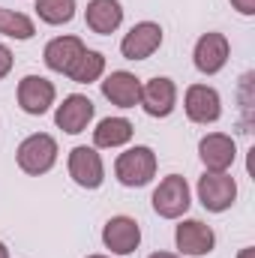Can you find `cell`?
I'll use <instances>...</instances> for the list:
<instances>
[{
  "label": "cell",
  "mask_w": 255,
  "mask_h": 258,
  "mask_svg": "<svg viewBox=\"0 0 255 258\" xmlns=\"http://www.w3.org/2000/svg\"><path fill=\"white\" fill-rule=\"evenodd\" d=\"M156 168H159V159H156L153 147H147V144L126 147V150L114 159V177H117V183L126 186V189H141V186H147V183L156 177Z\"/></svg>",
  "instance_id": "cell-1"
},
{
  "label": "cell",
  "mask_w": 255,
  "mask_h": 258,
  "mask_svg": "<svg viewBox=\"0 0 255 258\" xmlns=\"http://www.w3.org/2000/svg\"><path fill=\"white\" fill-rule=\"evenodd\" d=\"M57 153H60V147H57V138H54V135H48V132H33V135H27V138L18 144L15 162H18V168H21L24 174L39 177V174H48V171L57 165Z\"/></svg>",
  "instance_id": "cell-2"
},
{
  "label": "cell",
  "mask_w": 255,
  "mask_h": 258,
  "mask_svg": "<svg viewBox=\"0 0 255 258\" xmlns=\"http://www.w3.org/2000/svg\"><path fill=\"white\" fill-rule=\"evenodd\" d=\"M150 204H153L156 216H162V219H183L192 204V189L186 183V177L165 174L150 195Z\"/></svg>",
  "instance_id": "cell-3"
},
{
  "label": "cell",
  "mask_w": 255,
  "mask_h": 258,
  "mask_svg": "<svg viewBox=\"0 0 255 258\" xmlns=\"http://www.w3.org/2000/svg\"><path fill=\"white\" fill-rule=\"evenodd\" d=\"M195 192L207 213H225L237 201V180L228 171H204L198 177Z\"/></svg>",
  "instance_id": "cell-4"
},
{
  "label": "cell",
  "mask_w": 255,
  "mask_h": 258,
  "mask_svg": "<svg viewBox=\"0 0 255 258\" xmlns=\"http://www.w3.org/2000/svg\"><path fill=\"white\" fill-rule=\"evenodd\" d=\"M66 168H69L72 183L81 186V189H99L105 183V162H102L96 147H87V144L72 147L69 159H66Z\"/></svg>",
  "instance_id": "cell-5"
},
{
  "label": "cell",
  "mask_w": 255,
  "mask_h": 258,
  "mask_svg": "<svg viewBox=\"0 0 255 258\" xmlns=\"http://www.w3.org/2000/svg\"><path fill=\"white\" fill-rule=\"evenodd\" d=\"M15 99H18V108L30 117H42L51 111L54 99H57V87L54 81H48L45 75H24L18 81V90H15Z\"/></svg>",
  "instance_id": "cell-6"
},
{
  "label": "cell",
  "mask_w": 255,
  "mask_h": 258,
  "mask_svg": "<svg viewBox=\"0 0 255 258\" xmlns=\"http://www.w3.org/2000/svg\"><path fill=\"white\" fill-rule=\"evenodd\" d=\"M138 105L144 108L147 117H156V120L171 117L174 108H177V84L171 78H165V75H156V78L141 81Z\"/></svg>",
  "instance_id": "cell-7"
},
{
  "label": "cell",
  "mask_w": 255,
  "mask_h": 258,
  "mask_svg": "<svg viewBox=\"0 0 255 258\" xmlns=\"http://www.w3.org/2000/svg\"><path fill=\"white\" fill-rule=\"evenodd\" d=\"M162 39H165L162 24H156V21H138V24L129 27V33L120 39V54L126 60H135V63L147 60V57H153L162 48Z\"/></svg>",
  "instance_id": "cell-8"
},
{
  "label": "cell",
  "mask_w": 255,
  "mask_h": 258,
  "mask_svg": "<svg viewBox=\"0 0 255 258\" xmlns=\"http://www.w3.org/2000/svg\"><path fill=\"white\" fill-rule=\"evenodd\" d=\"M231 57V42L225 33H216V30H207L198 36L195 48H192V63L201 75H216L222 72L225 63Z\"/></svg>",
  "instance_id": "cell-9"
},
{
  "label": "cell",
  "mask_w": 255,
  "mask_h": 258,
  "mask_svg": "<svg viewBox=\"0 0 255 258\" xmlns=\"http://www.w3.org/2000/svg\"><path fill=\"white\" fill-rule=\"evenodd\" d=\"M183 111L192 123L210 126L222 117V96L210 84H189L183 93Z\"/></svg>",
  "instance_id": "cell-10"
},
{
  "label": "cell",
  "mask_w": 255,
  "mask_h": 258,
  "mask_svg": "<svg viewBox=\"0 0 255 258\" xmlns=\"http://www.w3.org/2000/svg\"><path fill=\"white\" fill-rule=\"evenodd\" d=\"M174 246H177V255L186 258L210 255L213 246H216V234L201 219H180L177 228H174Z\"/></svg>",
  "instance_id": "cell-11"
},
{
  "label": "cell",
  "mask_w": 255,
  "mask_h": 258,
  "mask_svg": "<svg viewBox=\"0 0 255 258\" xmlns=\"http://www.w3.org/2000/svg\"><path fill=\"white\" fill-rule=\"evenodd\" d=\"M93 117H96V105L84 93H69V96H63V102L54 108V123H57V129H63L66 135L84 132L93 123Z\"/></svg>",
  "instance_id": "cell-12"
},
{
  "label": "cell",
  "mask_w": 255,
  "mask_h": 258,
  "mask_svg": "<svg viewBox=\"0 0 255 258\" xmlns=\"http://www.w3.org/2000/svg\"><path fill=\"white\" fill-rule=\"evenodd\" d=\"M102 246L111 255H132L141 246V225L132 216H111L102 225Z\"/></svg>",
  "instance_id": "cell-13"
},
{
  "label": "cell",
  "mask_w": 255,
  "mask_h": 258,
  "mask_svg": "<svg viewBox=\"0 0 255 258\" xmlns=\"http://www.w3.org/2000/svg\"><path fill=\"white\" fill-rule=\"evenodd\" d=\"M198 159L204 171H228L237 159V144L225 132H207L198 141Z\"/></svg>",
  "instance_id": "cell-14"
},
{
  "label": "cell",
  "mask_w": 255,
  "mask_h": 258,
  "mask_svg": "<svg viewBox=\"0 0 255 258\" xmlns=\"http://www.w3.org/2000/svg\"><path fill=\"white\" fill-rule=\"evenodd\" d=\"M99 87H102V96L117 105V108H135L138 105V96H141V78H135L126 69H114L108 75L99 78Z\"/></svg>",
  "instance_id": "cell-15"
},
{
  "label": "cell",
  "mask_w": 255,
  "mask_h": 258,
  "mask_svg": "<svg viewBox=\"0 0 255 258\" xmlns=\"http://www.w3.org/2000/svg\"><path fill=\"white\" fill-rule=\"evenodd\" d=\"M84 42L78 39V36H54L48 45H45V51H42V60L45 66L51 69V72H57V75H69V69L75 66V60L84 54Z\"/></svg>",
  "instance_id": "cell-16"
},
{
  "label": "cell",
  "mask_w": 255,
  "mask_h": 258,
  "mask_svg": "<svg viewBox=\"0 0 255 258\" xmlns=\"http://www.w3.org/2000/svg\"><path fill=\"white\" fill-rule=\"evenodd\" d=\"M84 21L93 33L108 36L123 24V6H120V0H87Z\"/></svg>",
  "instance_id": "cell-17"
},
{
  "label": "cell",
  "mask_w": 255,
  "mask_h": 258,
  "mask_svg": "<svg viewBox=\"0 0 255 258\" xmlns=\"http://www.w3.org/2000/svg\"><path fill=\"white\" fill-rule=\"evenodd\" d=\"M135 135V126L126 117H102L93 129V147L96 150H117L126 147Z\"/></svg>",
  "instance_id": "cell-18"
},
{
  "label": "cell",
  "mask_w": 255,
  "mask_h": 258,
  "mask_svg": "<svg viewBox=\"0 0 255 258\" xmlns=\"http://www.w3.org/2000/svg\"><path fill=\"white\" fill-rule=\"evenodd\" d=\"M105 75V54L102 51H93V48H84V54L75 60V66L69 69V81L75 84H93Z\"/></svg>",
  "instance_id": "cell-19"
},
{
  "label": "cell",
  "mask_w": 255,
  "mask_h": 258,
  "mask_svg": "<svg viewBox=\"0 0 255 258\" xmlns=\"http://www.w3.org/2000/svg\"><path fill=\"white\" fill-rule=\"evenodd\" d=\"M0 33L9 36V39H18V42H27L36 36V24L30 15L24 12H15V9H3L0 6Z\"/></svg>",
  "instance_id": "cell-20"
},
{
  "label": "cell",
  "mask_w": 255,
  "mask_h": 258,
  "mask_svg": "<svg viewBox=\"0 0 255 258\" xmlns=\"http://www.w3.org/2000/svg\"><path fill=\"white\" fill-rule=\"evenodd\" d=\"M75 9L78 3L75 0H36V15L42 24H51V27H60L69 24L75 18Z\"/></svg>",
  "instance_id": "cell-21"
},
{
  "label": "cell",
  "mask_w": 255,
  "mask_h": 258,
  "mask_svg": "<svg viewBox=\"0 0 255 258\" xmlns=\"http://www.w3.org/2000/svg\"><path fill=\"white\" fill-rule=\"evenodd\" d=\"M12 66H15V57H12V48L9 45H3L0 42V81L12 72Z\"/></svg>",
  "instance_id": "cell-22"
},
{
  "label": "cell",
  "mask_w": 255,
  "mask_h": 258,
  "mask_svg": "<svg viewBox=\"0 0 255 258\" xmlns=\"http://www.w3.org/2000/svg\"><path fill=\"white\" fill-rule=\"evenodd\" d=\"M228 3H231V9H237V12L246 15V18L255 15V0H228Z\"/></svg>",
  "instance_id": "cell-23"
},
{
  "label": "cell",
  "mask_w": 255,
  "mask_h": 258,
  "mask_svg": "<svg viewBox=\"0 0 255 258\" xmlns=\"http://www.w3.org/2000/svg\"><path fill=\"white\" fill-rule=\"evenodd\" d=\"M237 258H255V249L252 246H243V249L237 252Z\"/></svg>",
  "instance_id": "cell-24"
},
{
  "label": "cell",
  "mask_w": 255,
  "mask_h": 258,
  "mask_svg": "<svg viewBox=\"0 0 255 258\" xmlns=\"http://www.w3.org/2000/svg\"><path fill=\"white\" fill-rule=\"evenodd\" d=\"M147 258H183V255H177V252H153V255H147Z\"/></svg>",
  "instance_id": "cell-25"
},
{
  "label": "cell",
  "mask_w": 255,
  "mask_h": 258,
  "mask_svg": "<svg viewBox=\"0 0 255 258\" xmlns=\"http://www.w3.org/2000/svg\"><path fill=\"white\" fill-rule=\"evenodd\" d=\"M0 258H9V249H6V243L0 240Z\"/></svg>",
  "instance_id": "cell-26"
},
{
  "label": "cell",
  "mask_w": 255,
  "mask_h": 258,
  "mask_svg": "<svg viewBox=\"0 0 255 258\" xmlns=\"http://www.w3.org/2000/svg\"><path fill=\"white\" fill-rule=\"evenodd\" d=\"M87 258H111V255H87Z\"/></svg>",
  "instance_id": "cell-27"
}]
</instances>
